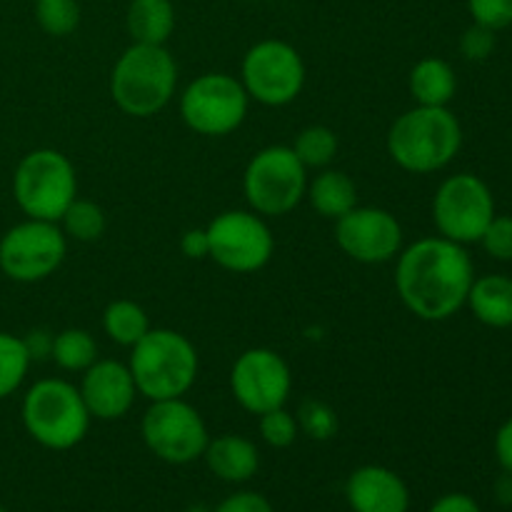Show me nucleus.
Returning <instances> with one entry per match:
<instances>
[{"label": "nucleus", "mask_w": 512, "mask_h": 512, "mask_svg": "<svg viewBox=\"0 0 512 512\" xmlns=\"http://www.w3.org/2000/svg\"><path fill=\"white\" fill-rule=\"evenodd\" d=\"M475 265L465 245L435 235L398 253L395 290L405 308L425 323H443L468 303Z\"/></svg>", "instance_id": "1"}, {"label": "nucleus", "mask_w": 512, "mask_h": 512, "mask_svg": "<svg viewBox=\"0 0 512 512\" xmlns=\"http://www.w3.org/2000/svg\"><path fill=\"white\" fill-rule=\"evenodd\" d=\"M385 145L393 163L405 173H438L463 148V125L450 108L415 105L395 118Z\"/></svg>", "instance_id": "2"}, {"label": "nucleus", "mask_w": 512, "mask_h": 512, "mask_svg": "<svg viewBox=\"0 0 512 512\" xmlns=\"http://www.w3.org/2000/svg\"><path fill=\"white\" fill-rule=\"evenodd\" d=\"M128 368L138 395L155 400L185 398L198 380L200 358L183 333L170 328H150L140 343L130 348Z\"/></svg>", "instance_id": "3"}, {"label": "nucleus", "mask_w": 512, "mask_h": 512, "mask_svg": "<svg viewBox=\"0 0 512 512\" xmlns=\"http://www.w3.org/2000/svg\"><path fill=\"white\" fill-rule=\"evenodd\" d=\"M178 65L165 45L133 43L110 73V98L133 118H153L173 100Z\"/></svg>", "instance_id": "4"}, {"label": "nucleus", "mask_w": 512, "mask_h": 512, "mask_svg": "<svg viewBox=\"0 0 512 512\" xmlns=\"http://www.w3.org/2000/svg\"><path fill=\"white\" fill-rule=\"evenodd\" d=\"M20 415L30 438L40 448L55 453H65L83 443L93 420L78 385L60 378H45L30 385Z\"/></svg>", "instance_id": "5"}, {"label": "nucleus", "mask_w": 512, "mask_h": 512, "mask_svg": "<svg viewBox=\"0 0 512 512\" xmlns=\"http://www.w3.org/2000/svg\"><path fill=\"white\" fill-rule=\"evenodd\" d=\"M13 198L25 218L58 223L78 198L75 165L55 148L30 150L13 173Z\"/></svg>", "instance_id": "6"}, {"label": "nucleus", "mask_w": 512, "mask_h": 512, "mask_svg": "<svg viewBox=\"0 0 512 512\" xmlns=\"http://www.w3.org/2000/svg\"><path fill=\"white\" fill-rule=\"evenodd\" d=\"M308 190V168L290 145H268L245 165L243 193L250 210L263 218H280L298 208Z\"/></svg>", "instance_id": "7"}, {"label": "nucleus", "mask_w": 512, "mask_h": 512, "mask_svg": "<svg viewBox=\"0 0 512 512\" xmlns=\"http://www.w3.org/2000/svg\"><path fill=\"white\" fill-rule=\"evenodd\" d=\"M250 98L240 78L228 73H203L180 95V118L193 133L223 138L248 118Z\"/></svg>", "instance_id": "8"}, {"label": "nucleus", "mask_w": 512, "mask_h": 512, "mask_svg": "<svg viewBox=\"0 0 512 512\" xmlns=\"http://www.w3.org/2000/svg\"><path fill=\"white\" fill-rule=\"evenodd\" d=\"M140 435L150 453L168 465H190L208 448V425L185 398L155 400L145 410Z\"/></svg>", "instance_id": "9"}, {"label": "nucleus", "mask_w": 512, "mask_h": 512, "mask_svg": "<svg viewBox=\"0 0 512 512\" xmlns=\"http://www.w3.org/2000/svg\"><path fill=\"white\" fill-rule=\"evenodd\" d=\"M240 83L255 103L268 108L290 105L305 88L303 55L285 40H260L245 53Z\"/></svg>", "instance_id": "10"}, {"label": "nucleus", "mask_w": 512, "mask_h": 512, "mask_svg": "<svg viewBox=\"0 0 512 512\" xmlns=\"http://www.w3.org/2000/svg\"><path fill=\"white\" fill-rule=\"evenodd\" d=\"M68 255L63 228L50 220L25 218L0 238V270L15 283H40L55 275Z\"/></svg>", "instance_id": "11"}, {"label": "nucleus", "mask_w": 512, "mask_h": 512, "mask_svg": "<svg viewBox=\"0 0 512 512\" xmlns=\"http://www.w3.org/2000/svg\"><path fill=\"white\" fill-rule=\"evenodd\" d=\"M210 260L235 275L258 273L275 253V238L263 215L253 210H225L208 223Z\"/></svg>", "instance_id": "12"}, {"label": "nucleus", "mask_w": 512, "mask_h": 512, "mask_svg": "<svg viewBox=\"0 0 512 512\" xmlns=\"http://www.w3.org/2000/svg\"><path fill=\"white\" fill-rule=\"evenodd\" d=\"M493 218L495 198L483 178L455 173L440 183L433 198V223L443 238L460 245L480 243Z\"/></svg>", "instance_id": "13"}, {"label": "nucleus", "mask_w": 512, "mask_h": 512, "mask_svg": "<svg viewBox=\"0 0 512 512\" xmlns=\"http://www.w3.org/2000/svg\"><path fill=\"white\" fill-rule=\"evenodd\" d=\"M293 390L290 365L273 348H250L238 355L230 370V393L250 415L283 408Z\"/></svg>", "instance_id": "14"}, {"label": "nucleus", "mask_w": 512, "mask_h": 512, "mask_svg": "<svg viewBox=\"0 0 512 512\" xmlns=\"http://www.w3.org/2000/svg\"><path fill=\"white\" fill-rule=\"evenodd\" d=\"M335 243L355 263L383 265L403 250V225L390 210L355 205L335 220Z\"/></svg>", "instance_id": "15"}, {"label": "nucleus", "mask_w": 512, "mask_h": 512, "mask_svg": "<svg viewBox=\"0 0 512 512\" xmlns=\"http://www.w3.org/2000/svg\"><path fill=\"white\" fill-rule=\"evenodd\" d=\"M78 390L90 418L105 420V423L125 418L138 398L133 373L128 365L118 360H95L83 373Z\"/></svg>", "instance_id": "16"}, {"label": "nucleus", "mask_w": 512, "mask_h": 512, "mask_svg": "<svg viewBox=\"0 0 512 512\" xmlns=\"http://www.w3.org/2000/svg\"><path fill=\"white\" fill-rule=\"evenodd\" d=\"M345 500L353 512H408V483L385 465H360L345 480Z\"/></svg>", "instance_id": "17"}, {"label": "nucleus", "mask_w": 512, "mask_h": 512, "mask_svg": "<svg viewBox=\"0 0 512 512\" xmlns=\"http://www.w3.org/2000/svg\"><path fill=\"white\" fill-rule=\"evenodd\" d=\"M203 460L215 478L238 485L255 478L260 468V450L253 440L243 438V435L225 433L208 440Z\"/></svg>", "instance_id": "18"}, {"label": "nucleus", "mask_w": 512, "mask_h": 512, "mask_svg": "<svg viewBox=\"0 0 512 512\" xmlns=\"http://www.w3.org/2000/svg\"><path fill=\"white\" fill-rule=\"evenodd\" d=\"M465 305L475 315V320L488 328H512V278L498 273L475 278Z\"/></svg>", "instance_id": "19"}, {"label": "nucleus", "mask_w": 512, "mask_h": 512, "mask_svg": "<svg viewBox=\"0 0 512 512\" xmlns=\"http://www.w3.org/2000/svg\"><path fill=\"white\" fill-rule=\"evenodd\" d=\"M410 95L418 105L448 108L458 93V75L453 65L443 58H423L413 65L408 78Z\"/></svg>", "instance_id": "20"}, {"label": "nucleus", "mask_w": 512, "mask_h": 512, "mask_svg": "<svg viewBox=\"0 0 512 512\" xmlns=\"http://www.w3.org/2000/svg\"><path fill=\"white\" fill-rule=\"evenodd\" d=\"M305 198L310 200L315 213L338 220L358 205V185L343 170L323 168L313 180H308Z\"/></svg>", "instance_id": "21"}, {"label": "nucleus", "mask_w": 512, "mask_h": 512, "mask_svg": "<svg viewBox=\"0 0 512 512\" xmlns=\"http://www.w3.org/2000/svg\"><path fill=\"white\" fill-rule=\"evenodd\" d=\"M125 25L133 43L165 45L175 30V5L170 0H130Z\"/></svg>", "instance_id": "22"}, {"label": "nucleus", "mask_w": 512, "mask_h": 512, "mask_svg": "<svg viewBox=\"0 0 512 512\" xmlns=\"http://www.w3.org/2000/svg\"><path fill=\"white\" fill-rule=\"evenodd\" d=\"M103 330L115 345L133 348L135 343H140L148 335L150 318L143 305H138L135 300L120 298L108 303V308L103 310Z\"/></svg>", "instance_id": "23"}, {"label": "nucleus", "mask_w": 512, "mask_h": 512, "mask_svg": "<svg viewBox=\"0 0 512 512\" xmlns=\"http://www.w3.org/2000/svg\"><path fill=\"white\" fill-rule=\"evenodd\" d=\"M50 358L65 373H85L98 360V343L83 328H65L53 335Z\"/></svg>", "instance_id": "24"}, {"label": "nucleus", "mask_w": 512, "mask_h": 512, "mask_svg": "<svg viewBox=\"0 0 512 512\" xmlns=\"http://www.w3.org/2000/svg\"><path fill=\"white\" fill-rule=\"evenodd\" d=\"M58 225L63 228L65 238L75 240V243H95L105 235L108 218L95 200L75 198L63 213V218L58 220Z\"/></svg>", "instance_id": "25"}, {"label": "nucleus", "mask_w": 512, "mask_h": 512, "mask_svg": "<svg viewBox=\"0 0 512 512\" xmlns=\"http://www.w3.org/2000/svg\"><path fill=\"white\" fill-rule=\"evenodd\" d=\"M300 163L308 170H323L330 168V163L338 155V135L328 125H308L295 135L293 145Z\"/></svg>", "instance_id": "26"}, {"label": "nucleus", "mask_w": 512, "mask_h": 512, "mask_svg": "<svg viewBox=\"0 0 512 512\" xmlns=\"http://www.w3.org/2000/svg\"><path fill=\"white\" fill-rule=\"evenodd\" d=\"M30 363L33 358H30L25 340L0 330V400L18 393L20 385L28 378Z\"/></svg>", "instance_id": "27"}, {"label": "nucleus", "mask_w": 512, "mask_h": 512, "mask_svg": "<svg viewBox=\"0 0 512 512\" xmlns=\"http://www.w3.org/2000/svg\"><path fill=\"white\" fill-rule=\"evenodd\" d=\"M35 20L40 30L53 38H65L75 33L80 25V3L78 0H33Z\"/></svg>", "instance_id": "28"}, {"label": "nucleus", "mask_w": 512, "mask_h": 512, "mask_svg": "<svg viewBox=\"0 0 512 512\" xmlns=\"http://www.w3.org/2000/svg\"><path fill=\"white\" fill-rule=\"evenodd\" d=\"M295 420H298L300 433L308 435L310 440H318V443H328L338 435L340 420L335 408H330L328 403L318 398H308L300 403L298 413H295Z\"/></svg>", "instance_id": "29"}, {"label": "nucleus", "mask_w": 512, "mask_h": 512, "mask_svg": "<svg viewBox=\"0 0 512 512\" xmlns=\"http://www.w3.org/2000/svg\"><path fill=\"white\" fill-rule=\"evenodd\" d=\"M258 418H260L258 423L260 438H263V443L270 445V448L285 450L298 440L300 435L298 420H295V415L290 413L285 405L283 408L268 410V413L258 415Z\"/></svg>", "instance_id": "30"}, {"label": "nucleus", "mask_w": 512, "mask_h": 512, "mask_svg": "<svg viewBox=\"0 0 512 512\" xmlns=\"http://www.w3.org/2000/svg\"><path fill=\"white\" fill-rule=\"evenodd\" d=\"M480 245L498 263H512V215L495 213L480 238Z\"/></svg>", "instance_id": "31"}, {"label": "nucleus", "mask_w": 512, "mask_h": 512, "mask_svg": "<svg viewBox=\"0 0 512 512\" xmlns=\"http://www.w3.org/2000/svg\"><path fill=\"white\" fill-rule=\"evenodd\" d=\"M473 23L490 30H505L512 25V0H468Z\"/></svg>", "instance_id": "32"}, {"label": "nucleus", "mask_w": 512, "mask_h": 512, "mask_svg": "<svg viewBox=\"0 0 512 512\" xmlns=\"http://www.w3.org/2000/svg\"><path fill=\"white\" fill-rule=\"evenodd\" d=\"M495 50V30L473 23L460 38V53L470 63H483Z\"/></svg>", "instance_id": "33"}, {"label": "nucleus", "mask_w": 512, "mask_h": 512, "mask_svg": "<svg viewBox=\"0 0 512 512\" xmlns=\"http://www.w3.org/2000/svg\"><path fill=\"white\" fill-rule=\"evenodd\" d=\"M210 512H275V508L265 495L255 493V490H240V493L228 495Z\"/></svg>", "instance_id": "34"}, {"label": "nucleus", "mask_w": 512, "mask_h": 512, "mask_svg": "<svg viewBox=\"0 0 512 512\" xmlns=\"http://www.w3.org/2000/svg\"><path fill=\"white\" fill-rule=\"evenodd\" d=\"M180 250L188 260H205L210 258V240L205 228H190L185 230L180 238Z\"/></svg>", "instance_id": "35"}, {"label": "nucleus", "mask_w": 512, "mask_h": 512, "mask_svg": "<svg viewBox=\"0 0 512 512\" xmlns=\"http://www.w3.org/2000/svg\"><path fill=\"white\" fill-rule=\"evenodd\" d=\"M428 512H483L478 500L465 493H448L435 500Z\"/></svg>", "instance_id": "36"}, {"label": "nucleus", "mask_w": 512, "mask_h": 512, "mask_svg": "<svg viewBox=\"0 0 512 512\" xmlns=\"http://www.w3.org/2000/svg\"><path fill=\"white\" fill-rule=\"evenodd\" d=\"M495 458L500 468L512 473V418L505 420L495 433Z\"/></svg>", "instance_id": "37"}, {"label": "nucleus", "mask_w": 512, "mask_h": 512, "mask_svg": "<svg viewBox=\"0 0 512 512\" xmlns=\"http://www.w3.org/2000/svg\"><path fill=\"white\" fill-rule=\"evenodd\" d=\"M28 345V353L33 360L50 358V350H53V335L45 333V330H33L28 338H23Z\"/></svg>", "instance_id": "38"}, {"label": "nucleus", "mask_w": 512, "mask_h": 512, "mask_svg": "<svg viewBox=\"0 0 512 512\" xmlns=\"http://www.w3.org/2000/svg\"><path fill=\"white\" fill-rule=\"evenodd\" d=\"M493 495L503 508H512V473H508V470H503V475L495 480Z\"/></svg>", "instance_id": "39"}, {"label": "nucleus", "mask_w": 512, "mask_h": 512, "mask_svg": "<svg viewBox=\"0 0 512 512\" xmlns=\"http://www.w3.org/2000/svg\"><path fill=\"white\" fill-rule=\"evenodd\" d=\"M0 512H8V510H5V508H3V505H0Z\"/></svg>", "instance_id": "40"}]
</instances>
